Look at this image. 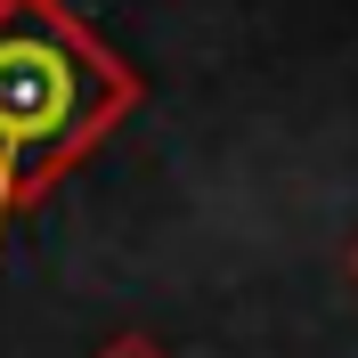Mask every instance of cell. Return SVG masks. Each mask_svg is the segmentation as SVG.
<instances>
[{
	"instance_id": "cell-1",
	"label": "cell",
	"mask_w": 358,
	"mask_h": 358,
	"mask_svg": "<svg viewBox=\"0 0 358 358\" xmlns=\"http://www.w3.org/2000/svg\"><path fill=\"white\" fill-rule=\"evenodd\" d=\"M131 98V73L90 41L66 8H8L0 17V220L33 179L82 155Z\"/></svg>"
}]
</instances>
